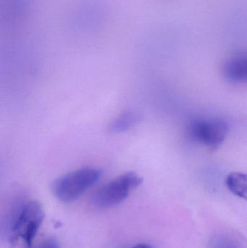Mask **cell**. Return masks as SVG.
<instances>
[{
	"label": "cell",
	"mask_w": 247,
	"mask_h": 248,
	"mask_svg": "<svg viewBox=\"0 0 247 248\" xmlns=\"http://www.w3.org/2000/svg\"><path fill=\"white\" fill-rule=\"evenodd\" d=\"M132 248H153L152 246L147 244H138L136 246Z\"/></svg>",
	"instance_id": "obj_12"
},
{
	"label": "cell",
	"mask_w": 247,
	"mask_h": 248,
	"mask_svg": "<svg viewBox=\"0 0 247 248\" xmlns=\"http://www.w3.org/2000/svg\"><path fill=\"white\" fill-rule=\"evenodd\" d=\"M139 120V116L134 112H125L110 123L109 131L114 134L125 132L135 126Z\"/></svg>",
	"instance_id": "obj_9"
},
{
	"label": "cell",
	"mask_w": 247,
	"mask_h": 248,
	"mask_svg": "<svg viewBox=\"0 0 247 248\" xmlns=\"http://www.w3.org/2000/svg\"><path fill=\"white\" fill-rule=\"evenodd\" d=\"M228 133L227 123L218 118L194 119L189 126V134L193 140L212 149L220 147Z\"/></svg>",
	"instance_id": "obj_5"
},
{
	"label": "cell",
	"mask_w": 247,
	"mask_h": 248,
	"mask_svg": "<svg viewBox=\"0 0 247 248\" xmlns=\"http://www.w3.org/2000/svg\"><path fill=\"white\" fill-rule=\"evenodd\" d=\"M102 173L98 168L78 169L57 179L52 184V192L61 202H73L97 184Z\"/></svg>",
	"instance_id": "obj_2"
},
{
	"label": "cell",
	"mask_w": 247,
	"mask_h": 248,
	"mask_svg": "<svg viewBox=\"0 0 247 248\" xmlns=\"http://www.w3.org/2000/svg\"><path fill=\"white\" fill-rule=\"evenodd\" d=\"M143 179L133 171L126 172L103 185L94 194L92 204L99 209L112 208L121 203L133 189L140 186Z\"/></svg>",
	"instance_id": "obj_3"
},
{
	"label": "cell",
	"mask_w": 247,
	"mask_h": 248,
	"mask_svg": "<svg viewBox=\"0 0 247 248\" xmlns=\"http://www.w3.org/2000/svg\"><path fill=\"white\" fill-rule=\"evenodd\" d=\"M44 218V212L40 203L34 201L19 204L11 214L8 224L10 242L22 238L28 247H30Z\"/></svg>",
	"instance_id": "obj_1"
},
{
	"label": "cell",
	"mask_w": 247,
	"mask_h": 248,
	"mask_svg": "<svg viewBox=\"0 0 247 248\" xmlns=\"http://www.w3.org/2000/svg\"><path fill=\"white\" fill-rule=\"evenodd\" d=\"M34 0H4L3 16L7 26L26 23L33 13Z\"/></svg>",
	"instance_id": "obj_6"
},
{
	"label": "cell",
	"mask_w": 247,
	"mask_h": 248,
	"mask_svg": "<svg viewBox=\"0 0 247 248\" xmlns=\"http://www.w3.org/2000/svg\"><path fill=\"white\" fill-rule=\"evenodd\" d=\"M102 0H82L73 10L70 19L72 31H98L107 17Z\"/></svg>",
	"instance_id": "obj_4"
},
{
	"label": "cell",
	"mask_w": 247,
	"mask_h": 248,
	"mask_svg": "<svg viewBox=\"0 0 247 248\" xmlns=\"http://www.w3.org/2000/svg\"><path fill=\"white\" fill-rule=\"evenodd\" d=\"M36 248H60L59 243L55 239L50 238L44 240L42 243L36 246Z\"/></svg>",
	"instance_id": "obj_11"
},
{
	"label": "cell",
	"mask_w": 247,
	"mask_h": 248,
	"mask_svg": "<svg viewBox=\"0 0 247 248\" xmlns=\"http://www.w3.org/2000/svg\"><path fill=\"white\" fill-rule=\"evenodd\" d=\"M213 248H239L234 242L227 238H218L213 243Z\"/></svg>",
	"instance_id": "obj_10"
},
{
	"label": "cell",
	"mask_w": 247,
	"mask_h": 248,
	"mask_svg": "<svg viewBox=\"0 0 247 248\" xmlns=\"http://www.w3.org/2000/svg\"><path fill=\"white\" fill-rule=\"evenodd\" d=\"M228 189L239 198L247 201V174L240 172H232L226 178Z\"/></svg>",
	"instance_id": "obj_8"
},
{
	"label": "cell",
	"mask_w": 247,
	"mask_h": 248,
	"mask_svg": "<svg viewBox=\"0 0 247 248\" xmlns=\"http://www.w3.org/2000/svg\"><path fill=\"white\" fill-rule=\"evenodd\" d=\"M223 74L229 81L247 83V53L229 58L223 66Z\"/></svg>",
	"instance_id": "obj_7"
}]
</instances>
